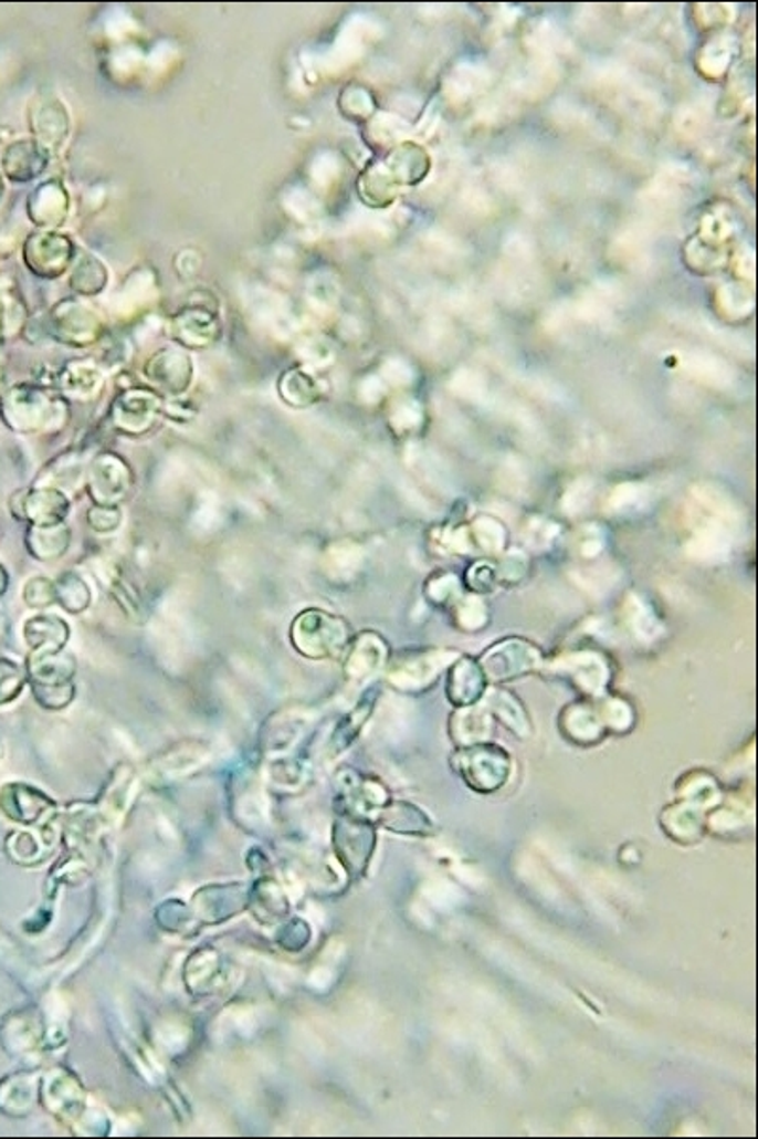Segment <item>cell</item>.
<instances>
[{"instance_id":"obj_29","label":"cell","mask_w":758,"mask_h":1139,"mask_svg":"<svg viewBox=\"0 0 758 1139\" xmlns=\"http://www.w3.org/2000/svg\"><path fill=\"white\" fill-rule=\"evenodd\" d=\"M8 583H10V576H8L7 568L0 564V596L7 593Z\"/></svg>"},{"instance_id":"obj_26","label":"cell","mask_w":758,"mask_h":1139,"mask_svg":"<svg viewBox=\"0 0 758 1139\" xmlns=\"http://www.w3.org/2000/svg\"><path fill=\"white\" fill-rule=\"evenodd\" d=\"M23 600L29 608L44 609L55 604V585L48 577H33L23 587Z\"/></svg>"},{"instance_id":"obj_8","label":"cell","mask_w":758,"mask_h":1139,"mask_svg":"<svg viewBox=\"0 0 758 1139\" xmlns=\"http://www.w3.org/2000/svg\"><path fill=\"white\" fill-rule=\"evenodd\" d=\"M161 411L164 404L154 390L129 388L112 404L110 420L114 428L125 436H145Z\"/></svg>"},{"instance_id":"obj_9","label":"cell","mask_w":758,"mask_h":1139,"mask_svg":"<svg viewBox=\"0 0 758 1139\" xmlns=\"http://www.w3.org/2000/svg\"><path fill=\"white\" fill-rule=\"evenodd\" d=\"M74 244L69 237L44 231L31 237L25 244V262L29 269L44 279L63 275L73 263Z\"/></svg>"},{"instance_id":"obj_1","label":"cell","mask_w":758,"mask_h":1139,"mask_svg":"<svg viewBox=\"0 0 758 1139\" xmlns=\"http://www.w3.org/2000/svg\"><path fill=\"white\" fill-rule=\"evenodd\" d=\"M2 419L13 432L53 433L65 428L71 409L65 398L52 388L21 385L2 400Z\"/></svg>"},{"instance_id":"obj_3","label":"cell","mask_w":758,"mask_h":1139,"mask_svg":"<svg viewBox=\"0 0 758 1139\" xmlns=\"http://www.w3.org/2000/svg\"><path fill=\"white\" fill-rule=\"evenodd\" d=\"M76 659L66 654H29L25 662L27 681L34 701L48 710H63L76 697Z\"/></svg>"},{"instance_id":"obj_25","label":"cell","mask_w":758,"mask_h":1139,"mask_svg":"<svg viewBox=\"0 0 758 1139\" xmlns=\"http://www.w3.org/2000/svg\"><path fill=\"white\" fill-rule=\"evenodd\" d=\"M371 710H373V702L367 701H361L358 707L354 708L350 715L340 721L339 728L335 731L334 740H331V746L335 744L337 750L348 746L358 736L360 729L366 725V720L371 714Z\"/></svg>"},{"instance_id":"obj_28","label":"cell","mask_w":758,"mask_h":1139,"mask_svg":"<svg viewBox=\"0 0 758 1139\" xmlns=\"http://www.w3.org/2000/svg\"><path fill=\"white\" fill-rule=\"evenodd\" d=\"M124 521V513L119 508L112 505H95L87 511V524L98 534H110L118 531L119 524Z\"/></svg>"},{"instance_id":"obj_20","label":"cell","mask_w":758,"mask_h":1139,"mask_svg":"<svg viewBox=\"0 0 758 1139\" xmlns=\"http://www.w3.org/2000/svg\"><path fill=\"white\" fill-rule=\"evenodd\" d=\"M282 400L292 407H307L318 398L313 379L303 369H289L278 383Z\"/></svg>"},{"instance_id":"obj_7","label":"cell","mask_w":758,"mask_h":1139,"mask_svg":"<svg viewBox=\"0 0 758 1139\" xmlns=\"http://www.w3.org/2000/svg\"><path fill=\"white\" fill-rule=\"evenodd\" d=\"M10 508L13 518L25 521L29 526H52L65 523L71 502L57 487H34L13 492Z\"/></svg>"},{"instance_id":"obj_6","label":"cell","mask_w":758,"mask_h":1139,"mask_svg":"<svg viewBox=\"0 0 758 1139\" xmlns=\"http://www.w3.org/2000/svg\"><path fill=\"white\" fill-rule=\"evenodd\" d=\"M457 773L478 793H492L509 776V757L497 746H477L456 757Z\"/></svg>"},{"instance_id":"obj_5","label":"cell","mask_w":758,"mask_h":1139,"mask_svg":"<svg viewBox=\"0 0 758 1139\" xmlns=\"http://www.w3.org/2000/svg\"><path fill=\"white\" fill-rule=\"evenodd\" d=\"M375 843V827L367 819L347 813L340 814L335 822V851L350 877L360 878L361 875H366L367 865L373 856Z\"/></svg>"},{"instance_id":"obj_23","label":"cell","mask_w":758,"mask_h":1139,"mask_svg":"<svg viewBox=\"0 0 758 1139\" xmlns=\"http://www.w3.org/2000/svg\"><path fill=\"white\" fill-rule=\"evenodd\" d=\"M252 896L257 897V901H252V907H255V917L263 920V918H281L282 915L288 912V903L286 899L282 897L278 886L273 882H260V886L255 885V890Z\"/></svg>"},{"instance_id":"obj_18","label":"cell","mask_w":758,"mask_h":1139,"mask_svg":"<svg viewBox=\"0 0 758 1139\" xmlns=\"http://www.w3.org/2000/svg\"><path fill=\"white\" fill-rule=\"evenodd\" d=\"M53 585H55V603L60 604L61 608L69 612V614L78 616V614H84L85 609L92 606V589H90V585H87L84 577L73 572V570L63 572L53 582Z\"/></svg>"},{"instance_id":"obj_2","label":"cell","mask_w":758,"mask_h":1139,"mask_svg":"<svg viewBox=\"0 0 758 1139\" xmlns=\"http://www.w3.org/2000/svg\"><path fill=\"white\" fill-rule=\"evenodd\" d=\"M350 627L343 617L318 608L299 612L289 627V642L307 659H335L347 649Z\"/></svg>"},{"instance_id":"obj_13","label":"cell","mask_w":758,"mask_h":1139,"mask_svg":"<svg viewBox=\"0 0 758 1139\" xmlns=\"http://www.w3.org/2000/svg\"><path fill=\"white\" fill-rule=\"evenodd\" d=\"M23 636L31 654H60L69 644L71 627L61 617L39 614L27 619Z\"/></svg>"},{"instance_id":"obj_24","label":"cell","mask_w":758,"mask_h":1139,"mask_svg":"<svg viewBox=\"0 0 758 1139\" xmlns=\"http://www.w3.org/2000/svg\"><path fill=\"white\" fill-rule=\"evenodd\" d=\"M27 672L18 662L0 657V707L10 704L25 688Z\"/></svg>"},{"instance_id":"obj_12","label":"cell","mask_w":758,"mask_h":1139,"mask_svg":"<svg viewBox=\"0 0 758 1139\" xmlns=\"http://www.w3.org/2000/svg\"><path fill=\"white\" fill-rule=\"evenodd\" d=\"M50 150L34 138H21L8 146L2 156V170L13 182H29L48 167Z\"/></svg>"},{"instance_id":"obj_15","label":"cell","mask_w":758,"mask_h":1139,"mask_svg":"<svg viewBox=\"0 0 758 1139\" xmlns=\"http://www.w3.org/2000/svg\"><path fill=\"white\" fill-rule=\"evenodd\" d=\"M377 822L390 832L406 833V835L428 837L435 833L432 819L428 818L417 806L411 803H401V801L382 806Z\"/></svg>"},{"instance_id":"obj_21","label":"cell","mask_w":758,"mask_h":1139,"mask_svg":"<svg viewBox=\"0 0 758 1139\" xmlns=\"http://www.w3.org/2000/svg\"><path fill=\"white\" fill-rule=\"evenodd\" d=\"M106 279H108V273H106L105 265L98 262L95 255H82L74 265L71 284L78 294L93 295L105 289Z\"/></svg>"},{"instance_id":"obj_17","label":"cell","mask_w":758,"mask_h":1139,"mask_svg":"<svg viewBox=\"0 0 758 1139\" xmlns=\"http://www.w3.org/2000/svg\"><path fill=\"white\" fill-rule=\"evenodd\" d=\"M175 337L183 347L204 348L210 347L217 341L218 326L209 311L191 309L183 311L177 318Z\"/></svg>"},{"instance_id":"obj_10","label":"cell","mask_w":758,"mask_h":1139,"mask_svg":"<svg viewBox=\"0 0 758 1139\" xmlns=\"http://www.w3.org/2000/svg\"><path fill=\"white\" fill-rule=\"evenodd\" d=\"M145 374L157 390L178 396L186 393L191 385L193 364L183 351L164 348L148 360Z\"/></svg>"},{"instance_id":"obj_11","label":"cell","mask_w":758,"mask_h":1139,"mask_svg":"<svg viewBox=\"0 0 758 1139\" xmlns=\"http://www.w3.org/2000/svg\"><path fill=\"white\" fill-rule=\"evenodd\" d=\"M53 334L73 347L92 345L101 335V324L92 309L78 302H66L53 311Z\"/></svg>"},{"instance_id":"obj_22","label":"cell","mask_w":758,"mask_h":1139,"mask_svg":"<svg viewBox=\"0 0 758 1139\" xmlns=\"http://www.w3.org/2000/svg\"><path fill=\"white\" fill-rule=\"evenodd\" d=\"M98 380L101 377L95 367L73 364L61 375V388L74 398H87L98 387Z\"/></svg>"},{"instance_id":"obj_16","label":"cell","mask_w":758,"mask_h":1139,"mask_svg":"<svg viewBox=\"0 0 758 1139\" xmlns=\"http://www.w3.org/2000/svg\"><path fill=\"white\" fill-rule=\"evenodd\" d=\"M69 210V197L60 182L42 184L33 199H29V215L33 217L34 223L53 228L60 226L66 218Z\"/></svg>"},{"instance_id":"obj_14","label":"cell","mask_w":758,"mask_h":1139,"mask_svg":"<svg viewBox=\"0 0 758 1139\" xmlns=\"http://www.w3.org/2000/svg\"><path fill=\"white\" fill-rule=\"evenodd\" d=\"M73 532L66 523L52 526H29L27 531V550L36 561L52 563L63 557L71 547Z\"/></svg>"},{"instance_id":"obj_27","label":"cell","mask_w":758,"mask_h":1139,"mask_svg":"<svg viewBox=\"0 0 758 1139\" xmlns=\"http://www.w3.org/2000/svg\"><path fill=\"white\" fill-rule=\"evenodd\" d=\"M110 593L112 596L118 600L119 606L124 608L125 614L133 617L135 621H137L138 617H145L140 598H138L137 593L133 591L131 583L125 582V577L122 576V574L112 577Z\"/></svg>"},{"instance_id":"obj_4","label":"cell","mask_w":758,"mask_h":1139,"mask_svg":"<svg viewBox=\"0 0 758 1139\" xmlns=\"http://www.w3.org/2000/svg\"><path fill=\"white\" fill-rule=\"evenodd\" d=\"M135 472L118 452L103 451L87 468V492L95 505L119 508L131 497Z\"/></svg>"},{"instance_id":"obj_30","label":"cell","mask_w":758,"mask_h":1139,"mask_svg":"<svg viewBox=\"0 0 758 1139\" xmlns=\"http://www.w3.org/2000/svg\"><path fill=\"white\" fill-rule=\"evenodd\" d=\"M2 194H4V184H2V178H0V199H2Z\"/></svg>"},{"instance_id":"obj_19","label":"cell","mask_w":758,"mask_h":1139,"mask_svg":"<svg viewBox=\"0 0 758 1139\" xmlns=\"http://www.w3.org/2000/svg\"><path fill=\"white\" fill-rule=\"evenodd\" d=\"M42 116V124L36 125L39 135L42 140L40 145L50 148H57V146L65 143L66 135H69V116H66L65 106L57 98L48 101L46 106L40 111Z\"/></svg>"}]
</instances>
